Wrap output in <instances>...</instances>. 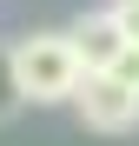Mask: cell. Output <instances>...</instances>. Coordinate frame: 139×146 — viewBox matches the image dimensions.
Returning a JSON list of instances; mask_svg holds the SVG:
<instances>
[{"label":"cell","instance_id":"obj_3","mask_svg":"<svg viewBox=\"0 0 139 146\" xmlns=\"http://www.w3.org/2000/svg\"><path fill=\"white\" fill-rule=\"evenodd\" d=\"M66 33H73V53H80V66H86V73H113V66L132 53V40L119 33L113 7H93V13H80Z\"/></svg>","mask_w":139,"mask_h":146},{"label":"cell","instance_id":"obj_2","mask_svg":"<svg viewBox=\"0 0 139 146\" xmlns=\"http://www.w3.org/2000/svg\"><path fill=\"white\" fill-rule=\"evenodd\" d=\"M73 106H80V119L93 133H132L139 126V86L119 80V73H86Z\"/></svg>","mask_w":139,"mask_h":146},{"label":"cell","instance_id":"obj_5","mask_svg":"<svg viewBox=\"0 0 139 146\" xmlns=\"http://www.w3.org/2000/svg\"><path fill=\"white\" fill-rule=\"evenodd\" d=\"M113 20H119V33L139 46V0H113Z\"/></svg>","mask_w":139,"mask_h":146},{"label":"cell","instance_id":"obj_4","mask_svg":"<svg viewBox=\"0 0 139 146\" xmlns=\"http://www.w3.org/2000/svg\"><path fill=\"white\" fill-rule=\"evenodd\" d=\"M20 106H27V100H20V80H13V66H7V53H0V119H13Z\"/></svg>","mask_w":139,"mask_h":146},{"label":"cell","instance_id":"obj_1","mask_svg":"<svg viewBox=\"0 0 139 146\" xmlns=\"http://www.w3.org/2000/svg\"><path fill=\"white\" fill-rule=\"evenodd\" d=\"M7 66H13L27 106H73V93L86 80V66L73 53V33H27V40H13Z\"/></svg>","mask_w":139,"mask_h":146}]
</instances>
